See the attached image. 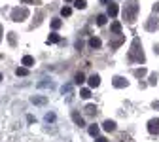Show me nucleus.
I'll return each instance as SVG.
<instances>
[{"instance_id": "0eeeda50", "label": "nucleus", "mask_w": 159, "mask_h": 142, "mask_svg": "<svg viewBox=\"0 0 159 142\" xmlns=\"http://www.w3.org/2000/svg\"><path fill=\"white\" fill-rule=\"evenodd\" d=\"M108 15L110 17H116L117 15V4H108Z\"/></svg>"}, {"instance_id": "cd10ccee", "label": "nucleus", "mask_w": 159, "mask_h": 142, "mask_svg": "<svg viewBox=\"0 0 159 142\" xmlns=\"http://www.w3.org/2000/svg\"><path fill=\"white\" fill-rule=\"evenodd\" d=\"M97 142H108V140H106L104 136H100V138H97Z\"/></svg>"}, {"instance_id": "dca6fc26", "label": "nucleus", "mask_w": 159, "mask_h": 142, "mask_svg": "<svg viewBox=\"0 0 159 142\" xmlns=\"http://www.w3.org/2000/svg\"><path fill=\"white\" fill-rule=\"evenodd\" d=\"M135 76H136V78H144V76H146V68H138V70H135Z\"/></svg>"}, {"instance_id": "423d86ee", "label": "nucleus", "mask_w": 159, "mask_h": 142, "mask_svg": "<svg viewBox=\"0 0 159 142\" xmlns=\"http://www.w3.org/2000/svg\"><path fill=\"white\" fill-rule=\"evenodd\" d=\"M72 119H74V123H76V125L84 127V118H81V116H80L78 112H74V114H72Z\"/></svg>"}, {"instance_id": "4468645a", "label": "nucleus", "mask_w": 159, "mask_h": 142, "mask_svg": "<svg viewBox=\"0 0 159 142\" xmlns=\"http://www.w3.org/2000/svg\"><path fill=\"white\" fill-rule=\"evenodd\" d=\"M85 114H87V116H93V114H97V106H95V104H89V106L85 108Z\"/></svg>"}, {"instance_id": "f8f14e48", "label": "nucleus", "mask_w": 159, "mask_h": 142, "mask_svg": "<svg viewBox=\"0 0 159 142\" xmlns=\"http://www.w3.org/2000/svg\"><path fill=\"white\" fill-rule=\"evenodd\" d=\"M114 129H116V123L110 121V119H106L104 121V131H114Z\"/></svg>"}, {"instance_id": "473e14b6", "label": "nucleus", "mask_w": 159, "mask_h": 142, "mask_svg": "<svg viewBox=\"0 0 159 142\" xmlns=\"http://www.w3.org/2000/svg\"><path fill=\"white\" fill-rule=\"evenodd\" d=\"M100 2H102V4H106V2H108V0H100Z\"/></svg>"}, {"instance_id": "aec40b11", "label": "nucleus", "mask_w": 159, "mask_h": 142, "mask_svg": "<svg viewBox=\"0 0 159 142\" xmlns=\"http://www.w3.org/2000/svg\"><path fill=\"white\" fill-rule=\"evenodd\" d=\"M112 30H114L116 34H119V32H121V25H119V23H114V25H112Z\"/></svg>"}, {"instance_id": "7c9ffc66", "label": "nucleus", "mask_w": 159, "mask_h": 142, "mask_svg": "<svg viewBox=\"0 0 159 142\" xmlns=\"http://www.w3.org/2000/svg\"><path fill=\"white\" fill-rule=\"evenodd\" d=\"M0 40H2V25H0Z\"/></svg>"}, {"instance_id": "2f4dec72", "label": "nucleus", "mask_w": 159, "mask_h": 142, "mask_svg": "<svg viewBox=\"0 0 159 142\" xmlns=\"http://www.w3.org/2000/svg\"><path fill=\"white\" fill-rule=\"evenodd\" d=\"M153 106H155V108H159V102H153Z\"/></svg>"}, {"instance_id": "6ab92c4d", "label": "nucleus", "mask_w": 159, "mask_h": 142, "mask_svg": "<svg viewBox=\"0 0 159 142\" xmlns=\"http://www.w3.org/2000/svg\"><path fill=\"white\" fill-rule=\"evenodd\" d=\"M97 25H106V15H99V17H97Z\"/></svg>"}, {"instance_id": "72a5a7b5", "label": "nucleus", "mask_w": 159, "mask_h": 142, "mask_svg": "<svg viewBox=\"0 0 159 142\" xmlns=\"http://www.w3.org/2000/svg\"><path fill=\"white\" fill-rule=\"evenodd\" d=\"M64 2H72V0H64Z\"/></svg>"}, {"instance_id": "a211bd4d", "label": "nucleus", "mask_w": 159, "mask_h": 142, "mask_svg": "<svg viewBox=\"0 0 159 142\" xmlns=\"http://www.w3.org/2000/svg\"><path fill=\"white\" fill-rule=\"evenodd\" d=\"M85 82V78H84V74H81V72H78V74H76V83H84Z\"/></svg>"}, {"instance_id": "2eb2a0df", "label": "nucleus", "mask_w": 159, "mask_h": 142, "mask_svg": "<svg viewBox=\"0 0 159 142\" xmlns=\"http://www.w3.org/2000/svg\"><path fill=\"white\" fill-rule=\"evenodd\" d=\"M70 13H72V10H70L68 6H64L63 10H61V15H63V17H68V15H70Z\"/></svg>"}, {"instance_id": "39448f33", "label": "nucleus", "mask_w": 159, "mask_h": 142, "mask_svg": "<svg viewBox=\"0 0 159 142\" xmlns=\"http://www.w3.org/2000/svg\"><path fill=\"white\" fill-rule=\"evenodd\" d=\"M99 83H100V78H99L97 74H93V76L89 78V85H91V87H99Z\"/></svg>"}, {"instance_id": "f3484780", "label": "nucleus", "mask_w": 159, "mask_h": 142, "mask_svg": "<svg viewBox=\"0 0 159 142\" xmlns=\"http://www.w3.org/2000/svg\"><path fill=\"white\" fill-rule=\"evenodd\" d=\"M74 6L78 8V10H84V8H85V0H76V2H74Z\"/></svg>"}, {"instance_id": "4be33fe9", "label": "nucleus", "mask_w": 159, "mask_h": 142, "mask_svg": "<svg viewBox=\"0 0 159 142\" xmlns=\"http://www.w3.org/2000/svg\"><path fill=\"white\" fill-rule=\"evenodd\" d=\"M97 133H99V127H97V125L93 123V125H91V127H89V135H93V136H95Z\"/></svg>"}, {"instance_id": "9d476101", "label": "nucleus", "mask_w": 159, "mask_h": 142, "mask_svg": "<svg viewBox=\"0 0 159 142\" xmlns=\"http://www.w3.org/2000/svg\"><path fill=\"white\" fill-rule=\"evenodd\" d=\"M100 44H102V42H100L99 38H91V40H89V45H91L93 49H99V48H100Z\"/></svg>"}, {"instance_id": "393cba45", "label": "nucleus", "mask_w": 159, "mask_h": 142, "mask_svg": "<svg viewBox=\"0 0 159 142\" xmlns=\"http://www.w3.org/2000/svg\"><path fill=\"white\" fill-rule=\"evenodd\" d=\"M32 102H36V104H44V102H45V99H44V97H34V99H32Z\"/></svg>"}, {"instance_id": "a878e982", "label": "nucleus", "mask_w": 159, "mask_h": 142, "mask_svg": "<svg viewBox=\"0 0 159 142\" xmlns=\"http://www.w3.org/2000/svg\"><path fill=\"white\" fill-rule=\"evenodd\" d=\"M8 40H10V44H12V45H15V32H10L8 34Z\"/></svg>"}, {"instance_id": "412c9836", "label": "nucleus", "mask_w": 159, "mask_h": 142, "mask_svg": "<svg viewBox=\"0 0 159 142\" xmlns=\"http://www.w3.org/2000/svg\"><path fill=\"white\" fill-rule=\"evenodd\" d=\"M15 74H17V76H27L29 70L27 68H17V70H15Z\"/></svg>"}, {"instance_id": "b1692460", "label": "nucleus", "mask_w": 159, "mask_h": 142, "mask_svg": "<svg viewBox=\"0 0 159 142\" xmlns=\"http://www.w3.org/2000/svg\"><path fill=\"white\" fill-rule=\"evenodd\" d=\"M155 82H157V74H155V72H152V74H150V85H153Z\"/></svg>"}, {"instance_id": "bb28decb", "label": "nucleus", "mask_w": 159, "mask_h": 142, "mask_svg": "<svg viewBox=\"0 0 159 142\" xmlns=\"http://www.w3.org/2000/svg\"><path fill=\"white\" fill-rule=\"evenodd\" d=\"M51 27H53V29H59V27H61V21H59V19H55V21L51 23Z\"/></svg>"}, {"instance_id": "6e6552de", "label": "nucleus", "mask_w": 159, "mask_h": 142, "mask_svg": "<svg viewBox=\"0 0 159 142\" xmlns=\"http://www.w3.org/2000/svg\"><path fill=\"white\" fill-rule=\"evenodd\" d=\"M114 85H116V87H125L127 82L123 78H119V76H116V78H114Z\"/></svg>"}, {"instance_id": "9b49d317", "label": "nucleus", "mask_w": 159, "mask_h": 142, "mask_svg": "<svg viewBox=\"0 0 159 142\" xmlns=\"http://www.w3.org/2000/svg\"><path fill=\"white\" fill-rule=\"evenodd\" d=\"M23 64H25V67H32V64H34V59L30 57V55H25V57H23Z\"/></svg>"}, {"instance_id": "c756f323", "label": "nucleus", "mask_w": 159, "mask_h": 142, "mask_svg": "<svg viewBox=\"0 0 159 142\" xmlns=\"http://www.w3.org/2000/svg\"><path fill=\"white\" fill-rule=\"evenodd\" d=\"M23 2H25V4H32L34 0H23Z\"/></svg>"}, {"instance_id": "20e7f679", "label": "nucleus", "mask_w": 159, "mask_h": 142, "mask_svg": "<svg viewBox=\"0 0 159 142\" xmlns=\"http://www.w3.org/2000/svg\"><path fill=\"white\" fill-rule=\"evenodd\" d=\"M148 131H150L152 135H159V119H152L150 123H148Z\"/></svg>"}, {"instance_id": "f03ea898", "label": "nucleus", "mask_w": 159, "mask_h": 142, "mask_svg": "<svg viewBox=\"0 0 159 142\" xmlns=\"http://www.w3.org/2000/svg\"><path fill=\"white\" fill-rule=\"evenodd\" d=\"M136 13H138V2L136 0H129L125 4V8H123V17L127 19V23H135Z\"/></svg>"}, {"instance_id": "f704fd0d", "label": "nucleus", "mask_w": 159, "mask_h": 142, "mask_svg": "<svg viewBox=\"0 0 159 142\" xmlns=\"http://www.w3.org/2000/svg\"><path fill=\"white\" fill-rule=\"evenodd\" d=\"M0 80H2V74H0Z\"/></svg>"}, {"instance_id": "c85d7f7f", "label": "nucleus", "mask_w": 159, "mask_h": 142, "mask_svg": "<svg viewBox=\"0 0 159 142\" xmlns=\"http://www.w3.org/2000/svg\"><path fill=\"white\" fill-rule=\"evenodd\" d=\"M153 12H159V2L155 4V6H153Z\"/></svg>"}, {"instance_id": "7ed1b4c3", "label": "nucleus", "mask_w": 159, "mask_h": 142, "mask_svg": "<svg viewBox=\"0 0 159 142\" xmlns=\"http://www.w3.org/2000/svg\"><path fill=\"white\" fill-rule=\"evenodd\" d=\"M27 17H29V10L27 8H15L12 12V19H13V21H17V23L25 21Z\"/></svg>"}, {"instance_id": "1a4fd4ad", "label": "nucleus", "mask_w": 159, "mask_h": 142, "mask_svg": "<svg viewBox=\"0 0 159 142\" xmlns=\"http://www.w3.org/2000/svg\"><path fill=\"white\" fill-rule=\"evenodd\" d=\"M157 27H159V25H157V19H150V21L146 23V29H148V30H155Z\"/></svg>"}, {"instance_id": "ddd939ff", "label": "nucleus", "mask_w": 159, "mask_h": 142, "mask_svg": "<svg viewBox=\"0 0 159 142\" xmlns=\"http://www.w3.org/2000/svg\"><path fill=\"white\" fill-rule=\"evenodd\" d=\"M57 42H61L59 34H49V38H48V44H57Z\"/></svg>"}, {"instance_id": "5701e85b", "label": "nucleus", "mask_w": 159, "mask_h": 142, "mask_svg": "<svg viewBox=\"0 0 159 142\" xmlns=\"http://www.w3.org/2000/svg\"><path fill=\"white\" fill-rule=\"evenodd\" d=\"M80 95H81L84 99H89V97H91V91H89V89H81V93H80Z\"/></svg>"}, {"instance_id": "f257e3e1", "label": "nucleus", "mask_w": 159, "mask_h": 142, "mask_svg": "<svg viewBox=\"0 0 159 142\" xmlns=\"http://www.w3.org/2000/svg\"><path fill=\"white\" fill-rule=\"evenodd\" d=\"M129 61H133V63H144L142 44H140V40H138V38L133 40V48H131V51H129Z\"/></svg>"}]
</instances>
